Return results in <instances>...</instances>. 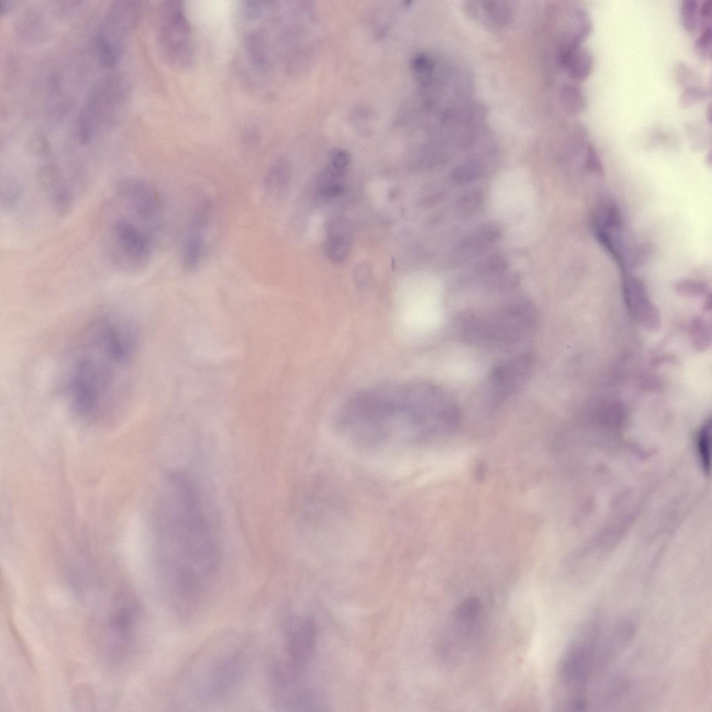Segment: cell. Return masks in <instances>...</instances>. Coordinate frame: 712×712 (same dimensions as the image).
<instances>
[{
    "label": "cell",
    "mask_w": 712,
    "mask_h": 712,
    "mask_svg": "<svg viewBox=\"0 0 712 712\" xmlns=\"http://www.w3.org/2000/svg\"><path fill=\"white\" fill-rule=\"evenodd\" d=\"M202 503L188 475H168L159 517L161 565L167 593L180 600L204 597L220 564L219 547Z\"/></svg>",
    "instance_id": "1"
},
{
    "label": "cell",
    "mask_w": 712,
    "mask_h": 712,
    "mask_svg": "<svg viewBox=\"0 0 712 712\" xmlns=\"http://www.w3.org/2000/svg\"><path fill=\"white\" fill-rule=\"evenodd\" d=\"M138 342L133 324L115 315L99 316L84 327L65 377L67 398L76 414L92 419L118 403Z\"/></svg>",
    "instance_id": "2"
},
{
    "label": "cell",
    "mask_w": 712,
    "mask_h": 712,
    "mask_svg": "<svg viewBox=\"0 0 712 712\" xmlns=\"http://www.w3.org/2000/svg\"><path fill=\"white\" fill-rule=\"evenodd\" d=\"M442 391L429 383L396 381L364 389L339 410V423L350 432L385 436L428 428L440 420Z\"/></svg>",
    "instance_id": "3"
},
{
    "label": "cell",
    "mask_w": 712,
    "mask_h": 712,
    "mask_svg": "<svg viewBox=\"0 0 712 712\" xmlns=\"http://www.w3.org/2000/svg\"><path fill=\"white\" fill-rule=\"evenodd\" d=\"M245 645L241 639L226 636L197 653L182 678L184 690L193 701L213 703L236 690L248 668Z\"/></svg>",
    "instance_id": "4"
},
{
    "label": "cell",
    "mask_w": 712,
    "mask_h": 712,
    "mask_svg": "<svg viewBox=\"0 0 712 712\" xmlns=\"http://www.w3.org/2000/svg\"><path fill=\"white\" fill-rule=\"evenodd\" d=\"M599 630L587 627L572 641L558 667V684L567 711H583L588 706V685L598 669Z\"/></svg>",
    "instance_id": "5"
},
{
    "label": "cell",
    "mask_w": 712,
    "mask_h": 712,
    "mask_svg": "<svg viewBox=\"0 0 712 712\" xmlns=\"http://www.w3.org/2000/svg\"><path fill=\"white\" fill-rule=\"evenodd\" d=\"M535 186L528 172L512 169L501 173L493 182L490 209L495 218L522 231L534 219L536 206Z\"/></svg>",
    "instance_id": "6"
},
{
    "label": "cell",
    "mask_w": 712,
    "mask_h": 712,
    "mask_svg": "<svg viewBox=\"0 0 712 712\" xmlns=\"http://www.w3.org/2000/svg\"><path fill=\"white\" fill-rule=\"evenodd\" d=\"M126 97V85L119 76L108 75L95 83L77 118L76 136L79 141L89 143L109 128L122 111Z\"/></svg>",
    "instance_id": "7"
},
{
    "label": "cell",
    "mask_w": 712,
    "mask_h": 712,
    "mask_svg": "<svg viewBox=\"0 0 712 712\" xmlns=\"http://www.w3.org/2000/svg\"><path fill=\"white\" fill-rule=\"evenodd\" d=\"M141 12L139 1H115L107 8L99 24L95 44L99 60L111 67L121 57Z\"/></svg>",
    "instance_id": "8"
},
{
    "label": "cell",
    "mask_w": 712,
    "mask_h": 712,
    "mask_svg": "<svg viewBox=\"0 0 712 712\" xmlns=\"http://www.w3.org/2000/svg\"><path fill=\"white\" fill-rule=\"evenodd\" d=\"M130 216H118L110 224L108 250L111 260L122 270H138L152 254V235Z\"/></svg>",
    "instance_id": "9"
},
{
    "label": "cell",
    "mask_w": 712,
    "mask_h": 712,
    "mask_svg": "<svg viewBox=\"0 0 712 712\" xmlns=\"http://www.w3.org/2000/svg\"><path fill=\"white\" fill-rule=\"evenodd\" d=\"M159 43L165 58L173 66L186 68L193 61L191 29L181 3L165 1L161 6Z\"/></svg>",
    "instance_id": "10"
},
{
    "label": "cell",
    "mask_w": 712,
    "mask_h": 712,
    "mask_svg": "<svg viewBox=\"0 0 712 712\" xmlns=\"http://www.w3.org/2000/svg\"><path fill=\"white\" fill-rule=\"evenodd\" d=\"M284 657L275 664L283 673L302 677L315 652L316 630L307 617H294L286 628Z\"/></svg>",
    "instance_id": "11"
},
{
    "label": "cell",
    "mask_w": 712,
    "mask_h": 712,
    "mask_svg": "<svg viewBox=\"0 0 712 712\" xmlns=\"http://www.w3.org/2000/svg\"><path fill=\"white\" fill-rule=\"evenodd\" d=\"M623 225L617 207L608 205L597 212L593 226L599 241L618 263L624 267L633 266L639 259V247L633 245Z\"/></svg>",
    "instance_id": "12"
},
{
    "label": "cell",
    "mask_w": 712,
    "mask_h": 712,
    "mask_svg": "<svg viewBox=\"0 0 712 712\" xmlns=\"http://www.w3.org/2000/svg\"><path fill=\"white\" fill-rule=\"evenodd\" d=\"M114 193L117 200L149 231L156 227L161 205L158 194L149 183L139 178H124L116 182Z\"/></svg>",
    "instance_id": "13"
},
{
    "label": "cell",
    "mask_w": 712,
    "mask_h": 712,
    "mask_svg": "<svg viewBox=\"0 0 712 712\" xmlns=\"http://www.w3.org/2000/svg\"><path fill=\"white\" fill-rule=\"evenodd\" d=\"M483 616V608L478 598L471 597L462 601L449 620L444 634L446 638L443 639V650L448 647L446 652H451L453 647L458 652V647L467 645L478 631Z\"/></svg>",
    "instance_id": "14"
},
{
    "label": "cell",
    "mask_w": 712,
    "mask_h": 712,
    "mask_svg": "<svg viewBox=\"0 0 712 712\" xmlns=\"http://www.w3.org/2000/svg\"><path fill=\"white\" fill-rule=\"evenodd\" d=\"M211 211V202L204 200L192 214L182 245V265L188 271L196 269L202 260Z\"/></svg>",
    "instance_id": "15"
},
{
    "label": "cell",
    "mask_w": 712,
    "mask_h": 712,
    "mask_svg": "<svg viewBox=\"0 0 712 712\" xmlns=\"http://www.w3.org/2000/svg\"><path fill=\"white\" fill-rule=\"evenodd\" d=\"M531 361L521 357L498 366L491 378L492 394L495 400L503 399L514 392L528 376Z\"/></svg>",
    "instance_id": "16"
},
{
    "label": "cell",
    "mask_w": 712,
    "mask_h": 712,
    "mask_svg": "<svg viewBox=\"0 0 712 712\" xmlns=\"http://www.w3.org/2000/svg\"><path fill=\"white\" fill-rule=\"evenodd\" d=\"M592 31V23L588 13L583 8H576L572 16L566 40L560 55L569 54L581 46Z\"/></svg>",
    "instance_id": "17"
},
{
    "label": "cell",
    "mask_w": 712,
    "mask_h": 712,
    "mask_svg": "<svg viewBox=\"0 0 712 712\" xmlns=\"http://www.w3.org/2000/svg\"><path fill=\"white\" fill-rule=\"evenodd\" d=\"M567 67L569 76L576 81H583L590 74L594 65V57L586 47L581 46L560 60Z\"/></svg>",
    "instance_id": "18"
},
{
    "label": "cell",
    "mask_w": 712,
    "mask_h": 712,
    "mask_svg": "<svg viewBox=\"0 0 712 712\" xmlns=\"http://www.w3.org/2000/svg\"><path fill=\"white\" fill-rule=\"evenodd\" d=\"M291 179V169L288 161L284 159L276 161L266 172L264 186L270 193L282 195L288 187Z\"/></svg>",
    "instance_id": "19"
},
{
    "label": "cell",
    "mask_w": 712,
    "mask_h": 712,
    "mask_svg": "<svg viewBox=\"0 0 712 712\" xmlns=\"http://www.w3.org/2000/svg\"><path fill=\"white\" fill-rule=\"evenodd\" d=\"M350 249V236L347 228L338 222L333 226L328 236L327 250L330 257L335 261L346 258Z\"/></svg>",
    "instance_id": "20"
},
{
    "label": "cell",
    "mask_w": 712,
    "mask_h": 712,
    "mask_svg": "<svg viewBox=\"0 0 712 712\" xmlns=\"http://www.w3.org/2000/svg\"><path fill=\"white\" fill-rule=\"evenodd\" d=\"M561 101L565 111L571 115L582 113L587 106L583 90L575 85H567L563 88Z\"/></svg>",
    "instance_id": "21"
},
{
    "label": "cell",
    "mask_w": 712,
    "mask_h": 712,
    "mask_svg": "<svg viewBox=\"0 0 712 712\" xmlns=\"http://www.w3.org/2000/svg\"><path fill=\"white\" fill-rule=\"evenodd\" d=\"M49 202L54 212L60 216H65L72 208L73 195L67 183L56 187L49 193Z\"/></svg>",
    "instance_id": "22"
},
{
    "label": "cell",
    "mask_w": 712,
    "mask_h": 712,
    "mask_svg": "<svg viewBox=\"0 0 712 712\" xmlns=\"http://www.w3.org/2000/svg\"><path fill=\"white\" fill-rule=\"evenodd\" d=\"M699 4L696 0H683L680 8V19L683 27L689 33H694L699 24Z\"/></svg>",
    "instance_id": "23"
},
{
    "label": "cell",
    "mask_w": 712,
    "mask_h": 712,
    "mask_svg": "<svg viewBox=\"0 0 712 712\" xmlns=\"http://www.w3.org/2000/svg\"><path fill=\"white\" fill-rule=\"evenodd\" d=\"M711 423L706 422L701 428L697 438V451L701 464L704 470L710 467Z\"/></svg>",
    "instance_id": "24"
},
{
    "label": "cell",
    "mask_w": 712,
    "mask_h": 712,
    "mask_svg": "<svg viewBox=\"0 0 712 712\" xmlns=\"http://www.w3.org/2000/svg\"><path fill=\"white\" fill-rule=\"evenodd\" d=\"M710 95V90L706 88L688 86L681 94L679 104L682 108H687L705 100Z\"/></svg>",
    "instance_id": "25"
},
{
    "label": "cell",
    "mask_w": 712,
    "mask_h": 712,
    "mask_svg": "<svg viewBox=\"0 0 712 712\" xmlns=\"http://www.w3.org/2000/svg\"><path fill=\"white\" fill-rule=\"evenodd\" d=\"M349 155L344 151L337 150L332 153L327 172L331 176L339 179L345 172L349 163Z\"/></svg>",
    "instance_id": "26"
},
{
    "label": "cell",
    "mask_w": 712,
    "mask_h": 712,
    "mask_svg": "<svg viewBox=\"0 0 712 712\" xmlns=\"http://www.w3.org/2000/svg\"><path fill=\"white\" fill-rule=\"evenodd\" d=\"M695 49L697 52L705 58H711V25L702 26L700 35L695 41Z\"/></svg>",
    "instance_id": "27"
},
{
    "label": "cell",
    "mask_w": 712,
    "mask_h": 712,
    "mask_svg": "<svg viewBox=\"0 0 712 712\" xmlns=\"http://www.w3.org/2000/svg\"><path fill=\"white\" fill-rule=\"evenodd\" d=\"M712 3L711 0L704 1L699 6V17L702 26L709 25L711 22Z\"/></svg>",
    "instance_id": "28"
}]
</instances>
